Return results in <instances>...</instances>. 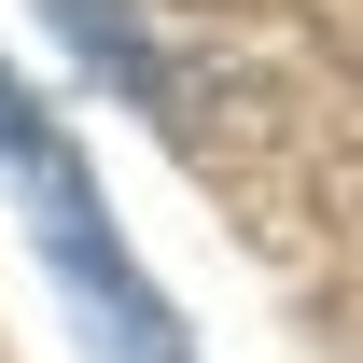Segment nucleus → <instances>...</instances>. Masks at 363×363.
<instances>
[{"label":"nucleus","mask_w":363,"mask_h":363,"mask_svg":"<svg viewBox=\"0 0 363 363\" xmlns=\"http://www.w3.org/2000/svg\"><path fill=\"white\" fill-rule=\"evenodd\" d=\"M14 182H28V238H43V266L70 279V308L98 321V350H112V363H196V350H182V321H168V294L126 266V238H112V210H98L84 154L43 140Z\"/></svg>","instance_id":"1"},{"label":"nucleus","mask_w":363,"mask_h":363,"mask_svg":"<svg viewBox=\"0 0 363 363\" xmlns=\"http://www.w3.org/2000/svg\"><path fill=\"white\" fill-rule=\"evenodd\" d=\"M56 43L84 56V70H112V98L126 112H182V70L154 56V28H140V0H43Z\"/></svg>","instance_id":"2"},{"label":"nucleus","mask_w":363,"mask_h":363,"mask_svg":"<svg viewBox=\"0 0 363 363\" xmlns=\"http://www.w3.org/2000/svg\"><path fill=\"white\" fill-rule=\"evenodd\" d=\"M43 140H56V126H43V98H28V84H14V70H0V168H28Z\"/></svg>","instance_id":"3"}]
</instances>
